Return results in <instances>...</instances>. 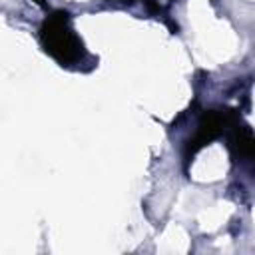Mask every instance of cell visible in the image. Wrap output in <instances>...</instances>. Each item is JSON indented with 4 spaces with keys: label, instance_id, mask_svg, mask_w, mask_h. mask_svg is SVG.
I'll use <instances>...</instances> for the list:
<instances>
[{
    "label": "cell",
    "instance_id": "obj_1",
    "mask_svg": "<svg viewBox=\"0 0 255 255\" xmlns=\"http://www.w3.org/2000/svg\"><path fill=\"white\" fill-rule=\"evenodd\" d=\"M42 44L60 64H76L82 60V42L70 26V18L64 12L50 16L42 26Z\"/></svg>",
    "mask_w": 255,
    "mask_h": 255
}]
</instances>
